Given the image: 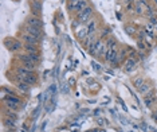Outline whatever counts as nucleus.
<instances>
[{
	"instance_id": "obj_27",
	"label": "nucleus",
	"mask_w": 157,
	"mask_h": 132,
	"mask_svg": "<svg viewBox=\"0 0 157 132\" xmlns=\"http://www.w3.org/2000/svg\"><path fill=\"white\" fill-rule=\"evenodd\" d=\"M152 117H153V119H155V120L157 121V108L155 109V112H153V115H152Z\"/></svg>"
},
{
	"instance_id": "obj_4",
	"label": "nucleus",
	"mask_w": 157,
	"mask_h": 132,
	"mask_svg": "<svg viewBox=\"0 0 157 132\" xmlns=\"http://www.w3.org/2000/svg\"><path fill=\"white\" fill-rule=\"evenodd\" d=\"M20 31H23V33H27V34L33 35V37L38 38L39 41H42V39H43V37H44V33H43V30H42V28L30 26V24H27V23L23 24L22 28H20Z\"/></svg>"
},
{
	"instance_id": "obj_21",
	"label": "nucleus",
	"mask_w": 157,
	"mask_h": 132,
	"mask_svg": "<svg viewBox=\"0 0 157 132\" xmlns=\"http://www.w3.org/2000/svg\"><path fill=\"white\" fill-rule=\"evenodd\" d=\"M39 112H40V106H36V108H35V110L33 112V116H31V117H33V119H36L38 115H39Z\"/></svg>"
},
{
	"instance_id": "obj_20",
	"label": "nucleus",
	"mask_w": 157,
	"mask_h": 132,
	"mask_svg": "<svg viewBox=\"0 0 157 132\" xmlns=\"http://www.w3.org/2000/svg\"><path fill=\"white\" fill-rule=\"evenodd\" d=\"M144 101H145V105L148 106V108H153L155 104L157 102V97L155 96V97H151V98H144Z\"/></svg>"
},
{
	"instance_id": "obj_15",
	"label": "nucleus",
	"mask_w": 157,
	"mask_h": 132,
	"mask_svg": "<svg viewBox=\"0 0 157 132\" xmlns=\"http://www.w3.org/2000/svg\"><path fill=\"white\" fill-rule=\"evenodd\" d=\"M90 6V3H89V0H78L75 8H74V15H77V14H79L81 11H83L86 7Z\"/></svg>"
},
{
	"instance_id": "obj_24",
	"label": "nucleus",
	"mask_w": 157,
	"mask_h": 132,
	"mask_svg": "<svg viewBox=\"0 0 157 132\" xmlns=\"http://www.w3.org/2000/svg\"><path fill=\"white\" fill-rule=\"evenodd\" d=\"M91 65H93V67H94L95 70H101V67H99V63H95L94 61H93V62H91Z\"/></svg>"
},
{
	"instance_id": "obj_12",
	"label": "nucleus",
	"mask_w": 157,
	"mask_h": 132,
	"mask_svg": "<svg viewBox=\"0 0 157 132\" xmlns=\"http://www.w3.org/2000/svg\"><path fill=\"white\" fill-rule=\"evenodd\" d=\"M13 62L17 63L19 66H22L23 69L28 70V72H38V65H35L33 62H22V61H16L13 58Z\"/></svg>"
},
{
	"instance_id": "obj_1",
	"label": "nucleus",
	"mask_w": 157,
	"mask_h": 132,
	"mask_svg": "<svg viewBox=\"0 0 157 132\" xmlns=\"http://www.w3.org/2000/svg\"><path fill=\"white\" fill-rule=\"evenodd\" d=\"M23 42L20 41L19 38H6L4 39V46L8 51L13 53V54H17V53L23 51Z\"/></svg>"
},
{
	"instance_id": "obj_7",
	"label": "nucleus",
	"mask_w": 157,
	"mask_h": 132,
	"mask_svg": "<svg viewBox=\"0 0 157 132\" xmlns=\"http://www.w3.org/2000/svg\"><path fill=\"white\" fill-rule=\"evenodd\" d=\"M137 66H138V59H136V58H126V61L122 63V70L125 73H130V72H133Z\"/></svg>"
},
{
	"instance_id": "obj_5",
	"label": "nucleus",
	"mask_w": 157,
	"mask_h": 132,
	"mask_svg": "<svg viewBox=\"0 0 157 132\" xmlns=\"http://www.w3.org/2000/svg\"><path fill=\"white\" fill-rule=\"evenodd\" d=\"M17 38H19L20 41H22L23 43H26V45H36V46H39V43H40V41H39L38 38H35V37H33V35H30L27 33H23V31H20Z\"/></svg>"
},
{
	"instance_id": "obj_6",
	"label": "nucleus",
	"mask_w": 157,
	"mask_h": 132,
	"mask_svg": "<svg viewBox=\"0 0 157 132\" xmlns=\"http://www.w3.org/2000/svg\"><path fill=\"white\" fill-rule=\"evenodd\" d=\"M30 8H31V15L35 16H40L42 15V0H30Z\"/></svg>"
},
{
	"instance_id": "obj_2",
	"label": "nucleus",
	"mask_w": 157,
	"mask_h": 132,
	"mask_svg": "<svg viewBox=\"0 0 157 132\" xmlns=\"http://www.w3.org/2000/svg\"><path fill=\"white\" fill-rule=\"evenodd\" d=\"M16 61H22V62H33L35 65H39L42 62V55L40 54H28L26 51H20L15 54Z\"/></svg>"
},
{
	"instance_id": "obj_23",
	"label": "nucleus",
	"mask_w": 157,
	"mask_h": 132,
	"mask_svg": "<svg viewBox=\"0 0 157 132\" xmlns=\"http://www.w3.org/2000/svg\"><path fill=\"white\" fill-rule=\"evenodd\" d=\"M118 2H120L122 6H125V7H126L128 4H130V3H133L132 0H118Z\"/></svg>"
},
{
	"instance_id": "obj_19",
	"label": "nucleus",
	"mask_w": 157,
	"mask_h": 132,
	"mask_svg": "<svg viewBox=\"0 0 157 132\" xmlns=\"http://www.w3.org/2000/svg\"><path fill=\"white\" fill-rule=\"evenodd\" d=\"M144 82H145L144 77H134L133 80H132V84H133V86H134L136 89H138Z\"/></svg>"
},
{
	"instance_id": "obj_31",
	"label": "nucleus",
	"mask_w": 157,
	"mask_h": 132,
	"mask_svg": "<svg viewBox=\"0 0 157 132\" xmlns=\"http://www.w3.org/2000/svg\"><path fill=\"white\" fill-rule=\"evenodd\" d=\"M13 2H19V0H13Z\"/></svg>"
},
{
	"instance_id": "obj_11",
	"label": "nucleus",
	"mask_w": 157,
	"mask_h": 132,
	"mask_svg": "<svg viewBox=\"0 0 157 132\" xmlns=\"http://www.w3.org/2000/svg\"><path fill=\"white\" fill-rule=\"evenodd\" d=\"M124 30H125V33H126L129 37H136V35L138 34V27L136 26L134 23H125L124 24Z\"/></svg>"
},
{
	"instance_id": "obj_16",
	"label": "nucleus",
	"mask_w": 157,
	"mask_h": 132,
	"mask_svg": "<svg viewBox=\"0 0 157 132\" xmlns=\"http://www.w3.org/2000/svg\"><path fill=\"white\" fill-rule=\"evenodd\" d=\"M137 90H138V93H140L141 96H146L149 92L153 90V86H152V84H149V82H146V81H145V82L142 84L141 86L137 89Z\"/></svg>"
},
{
	"instance_id": "obj_10",
	"label": "nucleus",
	"mask_w": 157,
	"mask_h": 132,
	"mask_svg": "<svg viewBox=\"0 0 157 132\" xmlns=\"http://www.w3.org/2000/svg\"><path fill=\"white\" fill-rule=\"evenodd\" d=\"M27 24H30V26H34V27H39V28H43V19H42V16H35V15H30L26 19Z\"/></svg>"
},
{
	"instance_id": "obj_13",
	"label": "nucleus",
	"mask_w": 157,
	"mask_h": 132,
	"mask_svg": "<svg viewBox=\"0 0 157 132\" xmlns=\"http://www.w3.org/2000/svg\"><path fill=\"white\" fill-rule=\"evenodd\" d=\"M23 51L28 53V54H40V49L36 45H23Z\"/></svg>"
},
{
	"instance_id": "obj_25",
	"label": "nucleus",
	"mask_w": 157,
	"mask_h": 132,
	"mask_svg": "<svg viewBox=\"0 0 157 132\" xmlns=\"http://www.w3.org/2000/svg\"><path fill=\"white\" fill-rule=\"evenodd\" d=\"M91 132H106L103 128H94V130H90Z\"/></svg>"
},
{
	"instance_id": "obj_17",
	"label": "nucleus",
	"mask_w": 157,
	"mask_h": 132,
	"mask_svg": "<svg viewBox=\"0 0 157 132\" xmlns=\"http://www.w3.org/2000/svg\"><path fill=\"white\" fill-rule=\"evenodd\" d=\"M3 124H4L8 130H15L16 128V120H13L8 116H3Z\"/></svg>"
},
{
	"instance_id": "obj_14",
	"label": "nucleus",
	"mask_w": 157,
	"mask_h": 132,
	"mask_svg": "<svg viewBox=\"0 0 157 132\" xmlns=\"http://www.w3.org/2000/svg\"><path fill=\"white\" fill-rule=\"evenodd\" d=\"M87 28H89V31L93 34H98V20H97V18H93V19H90L87 22Z\"/></svg>"
},
{
	"instance_id": "obj_30",
	"label": "nucleus",
	"mask_w": 157,
	"mask_h": 132,
	"mask_svg": "<svg viewBox=\"0 0 157 132\" xmlns=\"http://www.w3.org/2000/svg\"><path fill=\"white\" fill-rule=\"evenodd\" d=\"M152 4L155 7H157V0H152Z\"/></svg>"
},
{
	"instance_id": "obj_29",
	"label": "nucleus",
	"mask_w": 157,
	"mask_h": 132,
	"mask_svg": "<svg viewBox=\"0 0 157 132\" xmlns=\"http://www.w3.org/2000/svg\"><path fill=\"white\" fill-rule=\"evenodd\" d=\"M70 85H75V78H71V80H70Z\"/></svg>"
},
{
	"instance_id": "obj_3",
	"label": "nucleus",
	"mask_w": 157,
	"mask_h": 132,
	"mask_svg": "<svg viewBox=\"0 0 157 132\" xmlns=\"http://www.w3.org/2000/svg\"><path fill=\"white\" fill-rule=\"evenodd\" d=\"M93 18H94V7L93 6L86 7L83 11H81L79 14H77L75 15V19L81 24H87V22L90 19H93Z\"/></svg>"
},
{
	"instance_id": "obj_18",
	"label": "nucleus",
	"mask_w": 157,
	"mask_h": 132,
	"mask_svg": "<svg viewBox=\"0 0 157 132\" xmlns=\"http://www.w3.org/2000/svg\"><path fill=\"white\" fill-rule=\"evenodd\" d=\"M105 43L108 46V49H112V47H116V46H118V42H117V39L113 37V35H110L105 39Z\"/></svg>"
},
{
	"instance_id": "obj_22",
	"label": "nucleus",
	"mask_w": 157,
	"mask_h": 132,
	"mask_svg": "<svg viewBox=\"0 0 157 132\" xmlns=\"http://www.w3.org/2000/svg\"><path fill=\"white\" fill-rule=\"evenodd\" d=\"M48 92H50L51 94H54L55 92H56V85H51V86L48 88Z\"/></svg>"
},
{
	"instance_id": "obj_8",
	"label": "nucleus",
	"mask_w": 157,
	"mask_h": 132,
	"mask_svg": "<svg viewBox=\"0 0 157 132\" xmlns=\"http://www.w3.org/2000/svg\"><path fill=\"white\" fill-rule=\"evenodd\" d=\"M13 85H15L16 90L20 92V93H23V94H28L31 92V89H33L31 85L23 82V81H20V80H13Z\"/></svg>"
},
{
	"instance_id": "obj_26",
	"label": "nucleus",
	"mask_w": 157,
	"mask_h": 132,
	"mask_svg": "<svg viewBox=\"0 0 157 132\" xmlns=\"http://www.w3.org/2000/svg\"><path fill=\"white\" fill-rule=\"evenodd\" d=\"M97 123L99 124V126H103V124H105V123H103V119H101V117H98V119H97Z\"/></svg>"
},
{
	"instance_id": "obj_9",
	"label": "nucleus",
	"mask_w": 157,
	"mask_h": 132,
	"mask_svg": "<svg viewBox=\"0 0 157 132\" xmlns=\"http://www.w3.org/2000/svg\"><path fill=\"white\" fill-rule=\"evenodd\" d=\"M89 34H90V31H89L86 24H81L78 28H75V37H77V39L79 42H82L85 38H87Z\"/></svg>"
},
{
	"instance_id": "obj_28",
	"label": "nucleus",
	"mask_w": 157,
	"mask_h": 132,
	"mask_svg": "<svg viewBox=\"0 0 157 132\" xmlns=\"http://www.w3.org/2000/svg\"><path fill=\"white\" fill-rule=\"evenodd\" d=\"M66 3H73L74 6H77V3H78V0H67Z\"/></svg>"
}]
</instances>
